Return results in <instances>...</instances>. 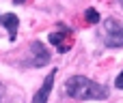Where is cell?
<instances>
[{
	"instance_id": "1",
	"label": "cell",
	"mask_w": 123,
	"mask_h": 103,
	"mask_svg": "<svg viewBox=\"0 0 123 103\" xmlns=\"http://www.w3.org/2000/svg\"><path fill=\"white\" fill-rule=\"evenodd\" d=\"M65 92L78 101H104L108 99V88L84 75H74L65 82Z\"/></svg>"
},
{
	"instance_id": "2",
	"label": "cell",
	"mask_w": 123,
	"mask_h": 103,
	"mask_svg": "<svg viewBox=\"0 0 123 103\" xmlns=\"http://www.w3.org/2000/svg\"><path fill=\"white\" fill-rule=\"evenodd\" d=\"M104 43L106 47H123V24L117 19H106L104 24Z\"/></svg>"
},
{
	"instance_id": "3",
	"label": "cell",
	"mask_w": 123,
	"mask_h": 103,
	"mask_svg": "<svg viewBox=\"0 0 123 103\" xmlns=\"http://www.w3.org/2000/svg\"><path fill=\"white\" fill-rule=\"evenodd\" d=\"M50 43L61 52V54H65V52H69L71 49V45H74V32L71 30H56V32H52L50 34Z\"/></svg>"
},
{
	"instance_id": "4",
	"label": "cell",
	"mask_w": 123,
	"mask_h": 103,
	"mask_svg": "<svg viewBox=\"0 0 123 103\" xmlns=\"http://www.w3.org/2000/svg\"><path fill=\"white\" fill-rule=\"evenodd\" d=\"M54 77H56V71H50L41 84V88L35 92L32 97V103H48V97H50V90H52V84H54Z\"/></svg>"
},
{
	"instance_id": "5",
	"label": "cell",
	"mask_w": 123,
	"mask_h": 103,
	"mask_svg": "<svg viewBox=\"0 0 123 103\" xmlns=\"http://www.w3.org/2000/svg\"><path fill=\"white\" fill-rule=\"evenodd\" d=\"M30 52H32V65H35L37 69H39V67H45V65L50 62V54L45 52L43 43H39V41L30 43Z\"/></svg>"
},
{
	"instance_id": "6",
	"label": "cell",
	"mask_w": 123,
	"mask_h": 103,
	"mask_svg": "<svg viewBox=\"0 0 123 103\" xmlns=\"http://www.w3.org/2000/svg\"><path fill=\"white\" fill-rule=\"evenodd\" d=\"M0 24L9 30V39H11V41H15V37H17V24H19V17H17V15H13V13H6V15H2V17H0Z\"/></svg>"
},
{
	"instance_id": "7",
	"label": "cell",
	"mask_w": 123,
	"mask_h": 103,
	"mask_svg": "<svg viewBox=\"0 0 123 103\" xmlns=\"http://www.w3.org/2000/svg\"><path fill=\"white\" fill-rule=\"evenodd\" d=\"M84 19H86L89 24H97V22H99V13H97L95 9H86V11H84Z\"/></svg>"
},
{
	"instance_id": "8",
	"label": "cell",
	"mask_w": 123,
	"mask_h": 103,
	"mask_svg": "<svg viewBox=\"0 0 123 103\" xmlns=\"http://www.w3.org/2000/svg\"><path fill=\"white\" fill-rule=\"evenodd\" d=\"M115 86H117V88H123V71L117 75V82H115Z\"/></svg>"
},
{
	"instance_id": "9",
	"label": "cell",
	"mask_w": 123,
	"mask_h": 103,
	"mask_svg": "<svg viewBox=\"0 0 123 103\" xmlns=\"http://www.w3.org/2000/svg\"><path fill=\"white\" fill-rule=\"evenodd\" d=\"M0 103H2V86H0Z\"/></svg>"
},
{
	"instance_id": "10",
	"label": "cell",
	"mask_w": 123,
	"mask_h": 103,
	"mask_svg": "<svg viewBox=\"0 0 123 103\" xmlns=\"http://www.w3.org/2000/svg\"><path fill=\"white\" fill-rule=\"evenodd\" d=\"M119 4H121V6H123V0H119Z\"/></svg>"
}]
</instances>
